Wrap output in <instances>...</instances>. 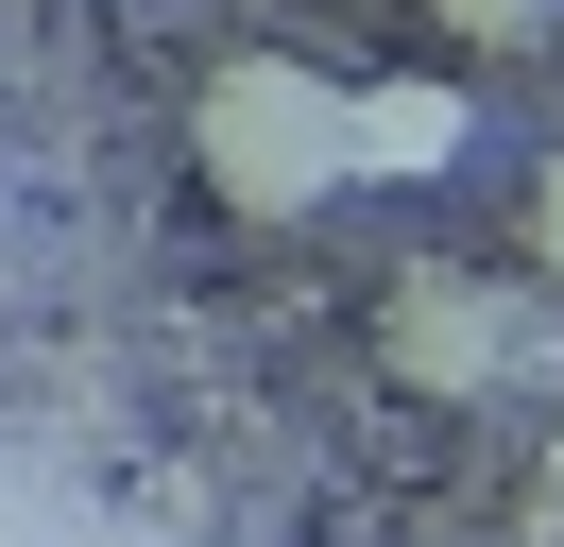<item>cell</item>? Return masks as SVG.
<instances>
[{
	"label": "cell",
	"mask_w": 564,
	"mask_h": 547,
	"mask_svg": "<svg viewBox=\"0 0 564 547\" xmlns=\"http://www.w3.org/2000/svg\"><path fill=\"white\" fill-rule=\"evenodd\" d=\"M188 154H206V189L240 205V223H308V205H343V86H325L308 52H223L206 86H188Z\"/></svg>",
	"instance_id": "1"
},
{
	"label": "cell",
	"mask_w": 564,
	"mask_h": 547,
	"mask_svg": "<svg viewBox=\"0 0 564 547\" xmlns=\"http://www.w3.org/2000/svg\"><path fill=\"white\" fill-rule=\"evenodd\" d=\"M513 291H479V274H393L377 291V360H393V394H496V376H513Z\"/></svg>",
	"instance_id": "2"
},
{
	"label": "cell",
	"mask_w": 564,
	"mask_h": 547,
	"mask_svg": "<svg viewBox=\"0 0 564 547\" xmlns=\"http://www.w3.org/2000/svg\"><path fill=\"white\" fill-rule=\"evenodd\" d=\"M479 154V86L462 68H359L343 86V171L359 189H462Z\"/></svg>",
	"instance_id": "3"
},
{
	"label": "cell",
	"mask_w": 564,
	"mask_h": 547,
	"mask_svg": "<svg viewBox=\"0 0 564 547\" xmlns=\"http://www.w3.org/2000/svg\"><path fill=\"white\" fill-rule=\"evenodd\" d=\"M427 18H445V52H530V34H564L547 0H427Z\"/></svg>",
	"instance_id": "4"
},
{
	"label": "cell",
	"mask_w": 564,
	"mask_h": 547,
	"mask_svg": "<svg viewBox=\"0 0 564 547\" xmlns=\"http://www.w3.org/2000/svg\"><path fill=\"white\" fill-rule=\"evenodd\" d=\"M530 257H547V274H564V154H547V171H530Z\"/></svg>",
	"instance_id": "5"
}]
</instances>
